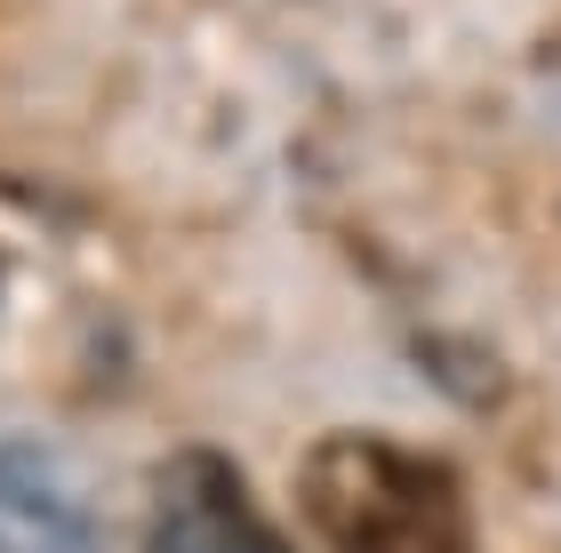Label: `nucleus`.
I'll return each instance as SVG.
<instances>
[{"mask_svg":"<svg viewBox=\"0 0 561 553\" xmlns=\"http://www.w3.org/2000/svg\"><path fill=\"white\" fill-rule=\"evenodd\" d=\"M145 553H297L249 497L241 465L225 449H169L152 473V521Z\"/></svg>","mask_w":561,"mask_h":553,"instance_id":"nucleus-2","label":"nucleus"},{"mask_svg":"<svg viewBox=\"0 0 561 553\" xmlns=\"http://www.w3.org/2000/svg\"><path fill=\"white\" fill-rule=\"evenodd\" d=\"M297 514L329 553H473V497L433 449L329 434L297 458Z\"/></svg>","mask_w":561,"mask_h":553,"instance_id":"nucleus-1","label":"nucleus"},{"mask_svg":"<svg viewBox=\"0 0 561 553\" xmlns=\"http://www.w3.org/2000/svg\"><path fill=\"white\" fill-rule=\"evenodd\" d=\"M0 553H105L89 497L48 441H0Z\"/></svg>","mask_w":561,"mask_h":553,"instance_id":"nucleus-3","label":"nucleus"}]
</instances>
